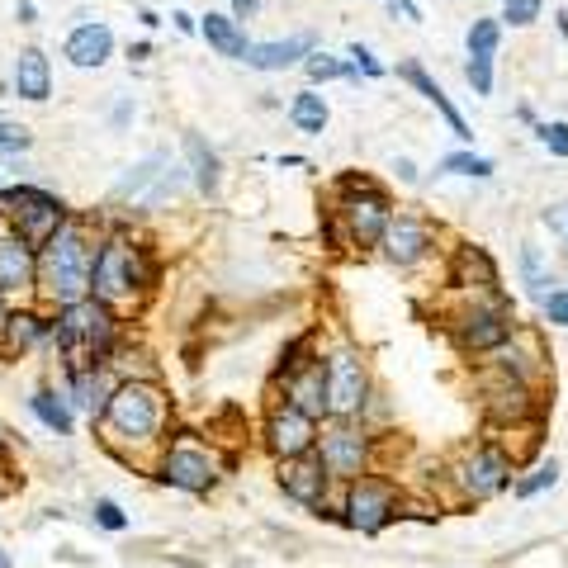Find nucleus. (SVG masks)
Here are the masks:
<instances>
[{
  "label": "nucleus",
  "instance_id": "obj_3",
  "mask_svg": "<svg viewBox=\"0 0 568 568\" xmlns=\"http://www.w3.org/2000/svg\"><path fill=\"white\" fill-rule=\"evenodd\" d=\"M147 284V261L142 251L124 237H109L105 247L95 251V275H90V289L100 303H124L133 299V289Z\"/></svg>",
  "mask_w": 568,
  "mask_h": 568
},
{
  "label": "nucleus",
  "instance_id": "obj_21",
  "mask_svg": "<svg viewBox=\"0 0 568 568\" xmlns=\"http://www.w3.org/2000/svg\"><path fill=\"white\" fill-rule=\"evenodd\" d=\"M204 38H209V48H218L223 57H242L247 53V34L237 29V19H228V15H209L204 24Z\"/></svg>",
  "mask_w": 568,
  "mask_h": 568
},
{
  "label": "nucleus",
  "instance_id": "obj_23",
  "mask_svg": "<svg viewBox=\"0 0 568 568\" xmlns=\"http://www.w3.org/2000/svg\"><path fill=\"white\" fill-rule=\"evenodd\" d=\"M289 119H294L299 133H322V128H327V100L313 95V90H299L294 105H289Z\"/></svg>",
  "mask_w": 568,
  "mask_h": 568
},
{
  "label": "nucleus",
  "instance_id": "obj_18",
  "mask_svg": "<svg viewBox=\"0 0 568 568\" xmlns=\"http://www.w3.org/2000/svg\"><path fill=\"white\" fill-rule=\"evenodd\" d=\"M62 53H67L71 67H105L109 53H114V34L105 24H81V29H71Z\"/></svg>",
  "mask_w": 568,
  "mask_h": 568
},
{
  "label": "nucleus",
  "instance_id": "obj_8",
  "mask_svg": "<svg viewBox=\"0 0 568 568\" xmlns=\"http://www.w3.org/2000/svg\"><path fill=\"white\" fill-rule=\"evenodd\" d=\"M327 464L318 460V455H294V460L280 464V488L294 502H303V507H322L327 502Z\"/></svg>",
  "mask_w": 568,
  "mask_h": 568
},
{
  "label": "nucleus",
  "instance_id": "obj_42",
  "mask_svg": "<svg viewBox=\"0 0 568 568\" xmlns=\"http://www.w3.org/2000/svg\"><path fill=\"white\" fill-rule=\"evenodd\" d=\"M232 15H237V19L256 15V0H232Z\"/></svg>",
  "mask_w": 568,
  "mask_h": 568
},
{
  "label": "nucleus",
  "instance_id": "obj_29",
  "mask_svg": "<svg viewBox=\"0 0 568 568\" xmlns=\"http://www.w3.org/2000/svg\"><path fill=\"white\" fill-rule=\"evenodd\" d=\"M521 275H526V284H531L535 294H545V284H554V275L545 270V256H540V247H521Z\"/></svg>",
  "mask_w": 568,
  "mask_h": 568
},
{
  "label": "nucleus",
  "instance_id": "obj_20",
  "mask_svg": "<svg viewBox=\"0 0 568 568\" xmlns=\"http://www.w3.org/2000/svg\"><path fill=\"white\" fill-rule=\"evenodd\" d=\"M507 337H512V322H507L502 308H483V313H474L469 327H464V346H469V351H497Z\"/></svg>",
  "mask_w": 568,
  "mask_h": 568
},
{
  "label": "nucleus",
  "instance_id": "obj_7",
  "mask_svg": "<svg viewBox=\"0 0 568 568\" xmlns=\"http://www.w3.org/2000/svg\"><path fill=\"white\" fill-rule=\"evenodd\" d=\"M213 479H218V469H213V460L204 450H195V445H176L166 455V464H161V483H171L180 493H209Z\"/></svg>",
  "mask_w": 568,
  "mask_h": 568
},
{
  "label": "nucleus",
  "instance_id": "obj_45",
  "mask_svg": "<svg viewBox=\"0 0 568 568\" xmlns=\"http://www.w3.org/2000/svg\"><path fill=\"white\" fill-rule=\"evenodd\" d=\"M0 299H5V294H0ZM0 318H5V303H0Z\"/></svg>",
  "mask_w": 568,
  "mask_h": 568
},
{
  "label": "nucleus",
  "instance_id": "obj_28",
  "mask_svg": "<svg viewBox=\"0 0 568 568\" xmlns=\"http://www.w3.org/2000/svg\"><path fill=\"white\" fill-rule=\"evenodd\" d=\"M455 270H460V280H474V275H479V284H493V280H497L493 261H488L479 247H464L460 261H455Z\"/></svg>",
  "mask_w": 568,
  "mask_h": 568
},
{
  "label": "nucleus",
  "instance_id": "obj_11",
  "mask_svg": "<svg viewBox=\"0 0 568 568\" xmlns=\"http://www.w3.org/2000/svg\"><path fill=\"white\" fill-rule=\"evenodd\" d=\"M460 483L474 497H493V493H502V488L512 483V460H507L497 445H483V450H474V460L464 464Z\"/></svg>",
  "mask_w": 568,
  "mask_h": 568
},
{
  "label": "nucleus",
  "instance_id": "obj_43",
  "mask_svg": "<svg viewBox=\"0 0 568 568\" xmlns=\"http://www.w3.org/2000/svg\"><path fill=\"white\" fill-rule=\"evenodd\" d=\"M15 15H19V24H34V5H29V0H19Z\"/></svg>",
  "mask_w": 568,
  "mask_h": 568
},
{
  "label": "nucleus",
  "instance_id": "obj_41",
  "mask_svg": "<svg viewBox=\"0 0 568 568\" xmlns=\"http://www.w3.org/2000/svg\"><path fill=\"white\" fill-rule=\"evenodd\" d=\"M389 10L393 15H403V19H412V24H422V10H417L412 0H389Z\"/></svg>",
  "mask_w": 568,
  "mask_h": 568
},
{
  "label": "nucleus",
  "instance_id": "obj_31",
  "mask_svg": "<svg viewBox=\"0 0 568 568\" xmlns=\"http://www.w3.org/2000/svg\"><path fill=\"white\" fill-rule=\"evenodd\" d=\"M29 147H34V133H29V128L0 119V157H19V152H29Z\"/></svg>",
  "mask_w": 568,
  "mask_h": 568
},
{
  "label": "nucleus",
  "instance_id": "obj_16",
  "mask_svg": "<svg viewBox=\"0 0 568 568\" xmlns=\"http://www.w3.org/2000/svg\"><path fill=\"white\" fill-rule=\"evenodd\" d=\"M10 86H15L19 100L43 105V100L53 95V67H48V57L38 53V48H24V53L15 57V76H10Z\"/></svg>",
  "mask_w": 568,
  "mask_h": 568
},
{
  "label": "nucleus",
  "instance_id": "obj_4",
  "mask_svg": "<svg viewBox=\"0 0 568 568\" xmlns=\"http://www.w3.org/2000/svg\"><path fill=\"white\" fill-rule=\"evenodd\" d=\"M105 426L124 441H147L161 426V393L152 384H119L100 408Z\"/></svg>",
  "mask_w": 568,
  "mask_h": 568
},
{
  "label": "nucleus",
  "instance_id": "obj_9",
  "mask_svg": "<svg viewBox=\"0 0 568 568\" xmlns=\"http://www.w3.org/2000/svg\"><path fill=\"white\" fill-rule=\"evenodd\" d=\"M346 512H351L355 531L374 535L393 516V488L389 483H379V479H351V502H346Z\"/></svg>",
  "mask_w": 568,
  "mask_h": 568
},
{
  "label": "nucleus",
  "instance_id": "obj_32",
  "mask_svg": "<svg viewBox=\"0 0 568 568\" xmlns=\"http://www.w3.org/2000/svg\"><path fill=\"white\" fill-rule=\"evenodd\" d=\"M554 479H559V464L550 460V464H540V469H535L526 483H516V493H521V497H535V493H545V488H554Z\"/></svg>",
  "mask_w": 568,
  "mask_h": 568
},
{
  "label": "nucleus",
  "instance_id": "obj_19",
  "mask_svg": "<svg viewBox=\"0 0 568 568\" xmlns=\"http://www.w3.org/2000/svg\"><path fill=\"white\" fill-rule=\"evenodd\" d=\"M43 332H48V327H43L38 313H5V318H0V355L15 360V355H24L29 346H38Z\"/></svg>",
  "mask_w": 568,
  "mask_h": 568
},
{
  "label": "nucleus",
  "instance_id": "obj_37",
  "mask_svg": "<svg viewBox=\"0 0 568 568\" xmlns=\"http://www.w3.org/2000/svg\"><path fill=\"white\" fill-rule=\"evenodd\" d=\"M308 76H313V81H337V76H346V67H341L337 57H308Z\"/></svg>",
  "mask_w": 568,
  "mask_h": 568
},
{
  "label": "nucleus",
  "instance_id": "obj_24",
  "mask_svg": "<svg viewBox=\"0 0 568 568\" xmlns=\"http://www.w3.org/2000/svg\"><path fill=\"white\" fill-rule=\"evenodd\" d=\"M185 152H190V166H195V185L204 195H213V190H218V157L204 147L199 133H185Z\"/></svg>",
  "mask_w": 568,
  "mask_h": 568
},
{
  "label": "nucleus",
  "instance_id": "obj_1",
  "mask_svg": "<svg viewBox=\"0 0 568 568\" xmlns=\"http://www.w3.org/2000/svg\"><path fill=\"white\" fill-rule=\"evenodd\" d=\"M90 275H95V247H90V232H86V223L67 218V223L38 247V275L34 280L43 284L48 299H57L62 308H67V303L90 299Z\"/></svg>",
  "mask_w": 568,
  "mask_h": 568
},
{
  "label": "nucleus",
  "instance_id": "obj_33",
  "mask_svg": "<svg viewBox=\"0 0 568 568\" xmlns=\"http://www.w3.org/2000/svg\"><path fill=\"white\" fill-rule=\"evenodd\" d=\"M464 76H469V86L479 90V95H488L493 90V57H469Z\"/></svg>",
  "mask_w": 568,
  "mask_h": 568
},
{
  "label": "nucleus",
  "instance_id": "obj_12",
  "mask_svg": "<svg viewBox=\"0 0 568 568\" xmlns=\"http://www.w3.org/2000/svg\"><path fill=\"white\" fill-rule=\"evenodd\" d=\"M318 441V431H313V417L299 408H280L270 417V450L280 455V460H294V455H308Z\"/></svg>",
  "mask_w": 568,
  "mask_h": 568
},
{
  "label": "nucleus",
  "instance_id": "obj_30",
  "mask_svg": "<svg viewBox=\"0 0 568 568\" xmlns=\"http://www.w3.org/2000/svg\"><path fill=\"white\" fill-rule=\"evenodd\" d=\"M497 19H474L469 29V57H493L497 53Z\"/></svg>",
  "mask_w": 568,
  "mask_h": 568
},
{
  "label": "nucleus",
  "instance_id": "obj_26",
  "mask_svg": "<svg viewBox=\"0 0 568 568\" xmlns=\"http://www.w3.org/2000/svg\"><path fill=\"white\" fill-rule=\"evenodd\" d=\"M161 166H166V157H161V152H157V157H147V161H138V166H133V171H128L119 185H114V195H119V199L142 195V185H147L152 176H161Z\"/></svg>",
  "mask_w": 568,
  "mask_h": 568
},
{
  "label": "nucleus",
  "instance_id": "obj_35",
  "mask_svg": "<svg viewBox=\"0 0 568 568\" xmlns=\"http://www.w3.org/2000/svg\"><path fill=\"white\" fill-rule=\"evenodd\" d=\"M95 521H100L105 531H124V526H128V516L119 512V502H109V497H100V502H95Z\"/></svg>",
  "mask_w": 568,
  "mask_h": 568
},
{
  "label": "nucleus",
  "instance_id": "obj_40",
  "mask_svg": "<svg viewBox=\"0 0 568 568\" xmlns=\"http://www.w3.org/2000/svg\"><path fill=\"white\" fill-rule=\"evenodd\" d=\"M351 57H355V62H360L365 71H370V76H379V71H384V67H379V62L370 57V48H360V43H351Z\"/></svg>",
  "mask_w": 568,
  "mask_h": 568
},
{
  "label": "nucleus",
  "instance_id": "obj_17",
  "mask_svg": "<svg viewBox=\"0 0 568 568\" xmlns=\"http://www.w3.org/2000/svg\"><path fill=\"white\" fill-rule=\"evenodd\" d=\"M308 53H313V34H294V38H284V43H247L242 62L256 71H280V67H294Z\"/></svg>",
  "mask_w": 568,
  "mask_h": 568
},
{
  "label": "nucleus",
  "instance_id": "obj_44",
  "mask_svg": "<svg viewBox=\"0 0 568 568\" xmlns=\"http://www.w3.org/2000/svg\"><path fill=\"white\" fill-rule=\"evenodd\" d=\"M559 34L568 38V10H564V15H559Z\"/></svg>",
  "mask_w": 568,
  "mask_h": 568
},
{
  "label": "nucleus",
  "instance_id": "obj_15",
  "mask_svg": "<svg viewBox=\"0 0 568 568\" xmlns=\"http://www.w3.org/2000/svg\"><path fill=\"white\" fill-rule=\"evenodd\" d=\"M384 251H389V261H398V266H417L426 256V247H431V232H426V223H417V218H389V228H384Z\"/></svg>",
  "mask_w": 568,
  "mask_h": 568
},
{
  "label": "nucleus",
  "instance_id": "obj_36",
  "mask_svg": "<svg viewBox=\"0 0 568 568\" xmlns=\"http://www.w3.org/2000/svg\"><path fill=\"white\" fill-rule=\"evenodd\" d=\"M545 228L559 237V251L568 256V204H554V209H545Z\"/></svg>",
  "mask_w": 568,
  "mask_h": 568
},
{
  "label": "nucleus",
  "instance_id": "obj_14",
  "mask_svg": "<svg viewBox=\"0 0 568 568\" xmlns=\"http://www.w3.org/2000/svg\"><path fill=\"white\" fill-rule=\"evenodd\" d=\"M341 213H346V228H351L360 247H374L384 237V228H389V204H384L379 190H365V199H351Z\"/></svg>",
  "mask_w": 568,
  "mask_h": 568
},
{
  "label": "nucleus",
  "instance_id": "obj_27",
  "mask_svg": "<svg viewBox=\"0 0 568 568\" xmlns=\"http://www.w3.org/2000/svg\"><path fill=\"white\" fill-rule=\"evenodd\" d=\"M441 171H445V176H479V180H488V176H493V161L474 157V152H455V157L441 161Z\"/></svg>",
  "mask_w": 568,
  "mask_h": 568
},
{
  "label": "nucleus",
  "instance_id": "obj_39",
  "mask_svg": "<svg viewBox=\"0 0 568 568\" xmlns=\"http://www.w3.org/2000/svg\"><path fill=\"white\" fill-rule=\"evenodd\" d=\"M545 308H550V322L568 327V289H564V294H550V299H545Z\"/></svg>",
  "mask_w": 568,
  "mask_h": 568
},
{
  "label": "nucleus",
  "instance_id": "obj_10",
  "mask_svg": "<svg viewBox=\"0 0 568 568\" xmlns=\"http://www.w3.org/2000/svg\"><path fill=\"white\" fill-rule=\"evenodd\" d=\"M34 275H38L34 247H29L15 228H0V294H19V289H29Z\"/></svg>",
  "mask_w": 568,
  "mask_h": 568
},
{
  "label": "nucleus",
  "instance_id": "obj_22",
  "mask_svg": "<svg viewBox=\"0 0 568 568\" xmlns=\"http://www.w3.org/2000/svg\"><path fill=\"white\" fill-rule=\"evenodd\" d=\"M289 408L308 412V417H318V412H327V393H322V365H313V370H303L294 384H289Z\"/></svg>",
  "mask_w": 568,
  "mask_h": 568
},
{
  "label": "nucleus",
  "instance_id": "obj_13",
  "mask_svg": "<svg viewBox=\"0 0 568 568\" xmlns=\"http://www.w3.org/2000/svg\"><path fill=\"white\" fill-rule=\"evenodd\" d=\"M322 464H327V474H337V479H360V464H365V436L351 431V426H337L327 441H322Z\"/></svg>",
  "mask_w": 568,
  "mask_h": 568
},
{
  "label": "nucleus",
  "instance_id": "obj_5",
  "mask_svg": "<svg viewBox=\"0 0 568 568\" xmlns=\"http://www.w3.org/2000/svg\"><path fill=\"white\" fill-rule=\"evenodd\" d=\"M0 204H10L15 213V232L29 242V247H43L62 223H67V209L62 199L48 195V190H34V185H15V190H0Z\"/></svg>",
  "mask_w": 568,
  "mask_h": 568
},
{
  "label": "nucleus",
  "instance_id": "obj_25",
  "mask_svg": "<svg viewBox=\"0 0 568 568\" xmlns=\"http://www.w3.org/2000/svg\"><path fill=\"white\" fill-rule=\"evenodd\" d=\"M29 408L38 412V422L48 426V431H57V436H71V412H67V403H62L53 389H38L34 398H29Z\"/></svg>",
  "mask_w": 568,
  "mask_h": 568
},
{
  "label": "nucleus",
  "instance_id": "obj_2",
  "mask_svg": "<svg viewBox=\"0 0 568 568\" xmlns=\"http://www.w3.org/2000/svg\"><path fill=\"white\" fill-rule=\"evenodd\" d=\"M57 346L67 355V374H81V370H95L100 355L109 351L114 341V318H109V303L100 299H81V303H67L62 318L53 327Z\"/></svg>",
  "mask_w": 568,
  "mask_h": 568
},
{
  "label": "nucleus",
  "instance_id": "obj_38",
  "mask_svg": "<svg viewBox=\"0 0 568 568\" xmlns=\"http://www.w3.org/2000/svg\"><path fill=\"white\" fill-rule=\"evenodd\" d=\"M540 142L550 147L554 157H568V124H545L540 128Z\"/></svg>",
  "mask_w": 568,
  "mask_h": 568
},
{
  "label": "nucleus",
  "instance_id": "obj_34",
  "mask_svg": "<svg viewBox=\"0 0 568 568\" xmlns=\"http://www.w3.org/2000/svg\"><path fill=\"white\" fill-rule=\"evenodd\" d=\"M507 24H512V29H526V24H535V19H540V0H507Z\"/></svg>",
  "mask_w": 568,
  "mask_h": 568
},
{
  "label": "nucleus",
  "instance_id": "obj_6",
  "mask_svg": "<svg viewBox=\"0 0 568 568\" xmlns=\"http://www.w3.org/2000/svg\"><path fill=\"white\" fill-rule=\"evenodd\" d=\"M365 365L355 360L351 351H337L332 355V365H327V374H322V393H327V412H337V417H351V412H360V403H365Z\"/></svg>",
  "mask_w": 568,
  "mask_h": 568
}]
</instances>
